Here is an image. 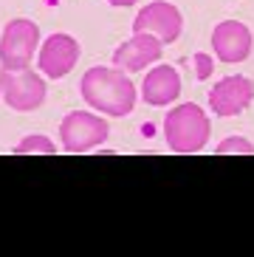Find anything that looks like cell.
Returning a JSON list of instances; mask_svg holds the SVG:
<instances>
[{"mask_svg":"<svg viewBox=\"0 0 254 257\" xmlns=\"http://www.w3.org/2000/svg\"><path fill=\"white\" fill-rule=\"evenodd\" d=\"M254 99V82L248 76H226L209 91V107L217 116L243 113Z\"/></svg>","mask_w":254,"mask_h":257,"instance_id":"obj_8","label":"cell"},{"mask_svg":"<svg viewBox=\"0 0 254 257\" xmlns=\"http://www.w3.org/2000/svg\"><path fill=\"white\" fill-rule=\"evenodd\" d=\"M181 29H184L181 12L172 3H164V0H156V3L144 6L133 20V34H153L164 46H170L181 37Z\"/></svg>","mask_w":254,"mask_h":257,"instance_id":"obj_6","label":"cell"},{"mask_svg":"<svg viewBox=\"0 0 254 257\" xmlns=\"http://www.w3.org/2000/svg\"><path fill=\"white\" fill-rule=\"evenodd\" d=\"M82 99L107 116H127L136 107V85L121 68H90L82 76Z\"/></svg>","mask_w":254,"mask_h":257,"instance_id":"obj_1","label":"cell"},{"mask_svg":"<svg viewBox=\"0 0 254 257\" xmlns=\"http://www.w3.org/2000/svg\"><path fill=\"white\" fill-rule=\"evenodd\" d=\"M54 153H57V144L45 136H26L15 147V156H54Z\"/></svg>","mask_w":254,"mask_h":257,"instance_id":"obj_12","label":"cell"},{"mask_svg":"<svg viewBox=\"0 0 254 257\" xmlns=\"http://www.w3.org/2000/svg\"><path fill=\"white\" fill-rule=\"evenodd\" d=\"M142 96L147 105H156V107H164L170 102L181 96V76L172 65H156V68L147 74L142 85Z\"/></svg>","mask_w":254,"mask_h":257,"instance_id":"obj_11","label":"cell"},{"mask_svg":"<svg viewBox=\"0 0 254 257\" xmlns=\"http://www.w3.org/2000/svg\"><path fill=\"white\" fill-rule=\"evenodd\" d=\"M0 93L12 110L29 113L45 102V79L34 71H3L0 68Z\"/></svg>","mask_w":254,"mask_h":257,"instance_id":"obj_5","label":"cell"},{"mask_svg":"<svg viewBox=\"0 0 254 257\" xmlns=\"http://www.w3.org/2000/svg\"><path fill=\"white\" fill-rule=\"evenodd\" d=\"M217 156H254V144L248 142V139L243 136H232V139H226V142H220V147H217Z\"/></svg>","mask_w":254,"mask_h":257,"instance_id":"obj_13","label":"cell"},{"mask_svg":"<svg viewBox=\"0 0 254 257\" xmlns=\"http://www.w3.org/2000/svg\"><path fill=\"white\" fill-rule=\"evenodd\" d=\"M107 133H110L107 121L96 113H88V110H74L60 124V142L68 153L93 150L102 142H107Z\"/></svg>","mask_w":254,"mask_h":257,"instance_id":"obj_4","label":"cell"},{"mask_svg":"<svg viewBox=\"0 0 254 257\" xmlns=\"http://www.w3.org/2000/svg\"><path fill=\"white\" fill-rule=\"evenodd\" d=\"M40 46V29L31 20H12L0 34V68L3 71H26L31 57Z\"/></svg>","mask_w":254,"mask_h":257,"instance_id":"obj_3","label":"cell"},{"mask_svg":"<svg viewBox=\"0 0 254 257\" xmlns=\"http://www.w3.org/2000/svg\"><path fill=\"white\" fill-rule=\"evenodd\" d=\"M209 133H212V124H209V116L203 113V107L192 105H178L172 107L164 119V139L175 153H198L206 147L209 142Z\"/></svg>","mask_w":254,"mask_h":257,"instance_id":"obj_2","label":"cell"},{"mask_svg":"<svg viewBox=\"0 0 254 257\" xmlns=\"http://www.w3.org/2000/svg\"><path fill=\"white\" fill-rule=\"evenodd\" d=\"M195 62H198V76L206 79V76L212 74V60L206 57V54H195Z\"/></svg>","mask_w":254,"mask_h":257,"instance_id":"obj_14","label":"cell"},{"mask_svg":"<svg viewBox=\"0 0 254 257\" xmlns=\"http://www.w3.org/2000/svg\"><path fill=\"white\" fill-rule=\"evenodd\" d=\"M161 48H164V43L153 34H133L124 46L116 48L113 65L121 71H142L161 60Z\"/></svg>","mask_w":254,"mask_h":257,"instance_id":"obj_9","label":"cell"},{"mask_svg":"<svg viewBox=\"0 0 254 257\" xmlns=\"http://www.w3.org/2000/svg\"><path fill=\"white\" fill-rule=\"evenodd\" d=\"M76 60H79V43L68 34H51L37 54L40 71L48 79H62L65 74H71Z\"/></svg>","mask_w":254,"mask_h":257,"instance_id":"obj_7","label":"cell"},{"mask_svg":"<svg viewBox=\"0 0 254 257\" xmlns=\"http://www.w3.org/2000/svg\"><path fill=\"white\" fill-rule=\"evenodd\" d=\"M0 96H3V93H0Z\"/></svg>","mask_w":254,"mask_h":257,"instance_id":"obj_16","label":"cell"},{"mask_svg":"<svg viewBox=\"0 0 254 257\" xmlns=\"http://www.w3.org/2000/svg\"><path fill=\"white\" fill-rule=\"evenodd\" d=\"M107 3H113V6H136L139 0H107Z\"/></svg>","mask_w":254,"mask_h":257,"instance_id":"obj_15","label":"cell"},{"mask_svg":"<svg viewBox=\"0 0 254 257\" xmlns=\"http://www.w3.org/2000/svg\"><path fill=\"white\" fill-rule=\"evenodd\" d=\"M212 48L223 62H243L251 54V31L237 20H226L212 31Z\"/></svg>","mask_w":254,"mask_h":257,"instance_id":"obj_10","label":"cell"}]
</instances>
